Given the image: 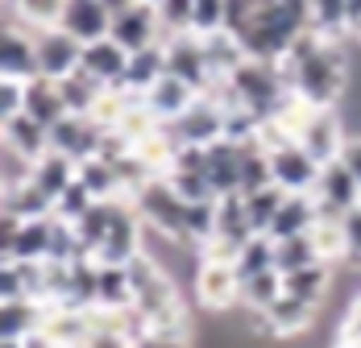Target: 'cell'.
<instances>
[{"label":"cell","mask_w":361,"mask_h":348,"mask_svg":"<svg viewBox=\"0 0 361 348\" xmlns=\"http://www.w3.org/2000/svg\"><path fill=\"white\" fill-rule=\"evenodd\" d=\"M312 30L307 17V0H262V8L253 13V21L241 30V46L250 58L262 63H279L295 46V37Z\"/></svg>","instance_id":"obj_1"},{"label":"cell","mask_w":361,"mask_h":348,"mask_svg":"<svg viewBox=\"0 0 361 348\" xmlns=\"http://www.w3.org/2000/svg\"><path fill=\"white\" fill-rule=\"evenodd\" d=\"M133 208H137V216H142V224L149 232H158V237H166V241H175V244H191L187 241V199L171 187L166 174H154L149 182L137 187Z\"/></svg>","instance_id":"obj_2"},{"label":"cell","mask_w":361,"mask_h":348,"mask_svg":"<svg viewBox=\"0 0 361 348\" xmlns=\"http://www.w3.org/2000/svg\"><path fill=\"white\" fill-rule=\"evenodd\" d=\"M162 129L175 137V145H212V141L228 137V108L208 92V96H200L187 108L179 120H171Z\"/></svg>","instance_id":"obj_3"},{"label":"cell","mask_w":361,"mask_h":348,"mask_svg":"<svg viewBox=\"0 0 361 348\" xmlns=\"http://www.w3.org/2000/svg\"><path fill=\"white\" fill-rule=\"evenodd\" d=\"M195 303L204 311H233L241 303V274L233 261L220 257H200L195 261Z\"/></svg>","instance_id":"obj_4"},{"label":"cell","mask_w":361,"mask_h":348,"mask_svg":"<svg viewBox=\"0 0 361 348\" xmlns=\"http://www.w3.org/2000/svg\"><path fill=\"white\" fill-rule=\"evenodd\" d=\"M295 141H299L320 166H328V162L341 158V149H345V141H349V125H345L341 108H316L312 120L299 129V137Z\"/></svg>","instance_id":"obj_5"},{"label":"cell","mask_w":361,"mask_h":348,"mask_svg":"<svg viewBox=\"0 0 361 348\" xmlns=\"http://www.w3.org/2000/svg\"><path fill=\"white\" fill-rule=\"evenodd\" d=\"M50 237H54V216L50 220H17V216H4L0 253H4V261H46L50 257Z\"/></svg>","instance_id":"obj_6"},{"label":"cell","mask_w":361,"mask_h":348,"mask_svg":"<svg viewBox=\"0 0 361 348\" xmlns=\"http://www.w3.org/2000/svg\"><path fill=\"white\" fill-rule=\"evenodd\" d=\"M270 170H274V187H283L287 195H307V191H316L324 166L299 141H287V145L270 149Z\"/></svg>","instance_id":"obj_7"},{"label":"cell","mask_w":361,"mask_h":348,"mask_svg":"<svg viewBox=\"0 0 361 348\" xmlns=\"http://www.w3.org/2000/svg\"><path fill=\"white\" fill-rule=\"evenodd\" d=\"M312 319H316V307L307 299H295V294L283 290V299H274L262 315H250V328L262 332V336H270V340H290V336L307 332Z\"/></svg>","instance_id":"obj_8"},{"label":"cell","mask_w":361,"mask_h":348,"mask_svg":"<svg viewBox=\"0 0 361 348\" xmlns=\"http://www.w3.org/2000/svg\"><path fill=\"white\" fill-rule=\"evenodd\" d=\"M112 42H121L129 54L133 50H145V46H158V42H166V30H162V17H158V8L154 4H129V8H121V13H112V30H109Z\"/></svg>","instance_id":"obj_9"},{"label":"cell","mask_w":361,"mask_h":348,"mask_svg":"<svg viewBox=\"0 0 361 348\" xmlns=\"http://www.w3.org/2000/svg\"><path fill=\"white\" fill-rule=\"evenodd\" d=\"M166 70L179 75L183 83H191L200 96L216 87V79H212V70H208L204 42H200V34H191V30H187V34H171L166 37Z\"/></svg>","instance_id":"obj_10"},{"label":"cell","mask_w":361,"mask_h":348,"mask_svg":"<svg viewBox=\"0 0 361 348\" xmlns=\"http://www.w3.org/2000/svg\"><path fill=\"white\" fill-rule=\"evenodd\" d=\"M34 42H37V75L42 79H67L83 63V42H75L71 34H63L59 25L37 30Z\"/></svg>","instance_id":"obj_11"},{"label":"cell","mask_w":361,"mask_h":348,"mask_svg":"<svg viewBox=\"0 0 361 348\" xmlns=\"http://www.w3.org/2000/svg\"><path fill=\"white\" fill-rule=\"evenodd\" d=\"M171 187L179 191L187 204H200V199H216L212 182H208V158H204V145H179L175 162H171Z\"/></svg>","instance_id":"obj_12"},{"label":"cell","mask_w":361,"mask_h":348,"mask_svg":"<svg viewBox=\"0 0 361 348\" xmlns=\"http://www.w3.org/2000/svg\"><path fill=\"white\" fill-rule=\"evenodd\" d=\"M100 137H104V125H96L92 116H75L67 112L54 129H50V149L67 154L71 162H87L100 154Z\"/></svg>","instance_id":"obj_13"},{"label":"cell","mask_w":361,"mask_h":348,"mask_svg":"<svg viewBox=\"0 0 361 348\" xmlns=\"http://www.w3.org/2000/svg\"><path fill=\"white\" fill-rule=\"evenodd\" d=\"M59 30L71 34L75 42H100L112 30V8L104 0H63V13H59Z\"/></svg>","instance_id":"obj_14"},{"label":"cell","mask_w":361,"mask_h":348,"mask_svg":"<svg viewBox=\"0 0 361 348\" xmlns=\"http://www.w3.org/2000/svg\"><path fill=\"white\" fill-rule=\"evenodd\" d=\"M312 195H316V204H320L324 216H345V211H353L361 204V182L336 158V162H328L324 170H320V182H316Z\"/></svg>","instance_id":"obj_15"},{"label":"cell","mask_w":361,"mask_h":348,"mask_svg":"<svg viewBox=\"0 0 361 348\" xmlns=\"http://www.w3.org/2000/svg\"><path fill=\"white\" fill-rule=\"evenodd\" d=\"M195 100H200V92H195L191 83H183L179 75H171V70H166V75H162L154 87H145V92H142L145 112H149L158 125H171V120H179V116H183L191 104H195Z\"/></svg>","instance_id":"obj_16"},{"label":"cell","mask_w":361,"mask_h":348,"mask_svg":"<svg viewBox=\"0 0 361 348\" xmlns=\"http://www.w3.org/2000/svg\"><path fill=\"white\" fill-rule=\"evenodd\" d=\"M79 70H87L96 83L104 87H121L125 92V75H129V50L112 37H100V42H87L83 46V63Z\"/></svg>","instance_id":"obj_17"},{"label":"cell","mask_w":361,"mask_h":348,"mask_svg":"<svg viewBox=\"0 0 361 348\" xmlns=\"http://www.w3.org/2000/svg\"><path fill=\"white\" fill-rule=\"evenodd\" d=\"M204 158H208V182H212L216 199L241 195V141L220 137L212 145H204Z\"/></svg>","instance_id":"obj_18"},{"label":"cell","mask_w":361,"mask_h":348,"mask_svg":"<svg viewBox=\"0 0 361 348\" xmlns=\"http://www.w3.org/2000/svg\"><path fill=\"white\" fill-rule=\"evenodd\" d=\"M0 79H37V42L30 30H4L0 34Z\"/></svg>","instance_id":"obj_19"},{"label":"cell","mask_w":361,"mask_h":348,"mask_svg":"<svg viewBox=\"0 0 361 348\" xmlns=\"http://www.w3.org/2000/svg\"><path fill=\"white\" fill-rule=\"evenodd\" d=\"M0 145H13L17 154H25V158H42V154H50V129L34 120L30 112H21V116H8V120H0Z\"/></svg>","instance_id":"obj_20"},{"label":"cell","mask_w":361,"mask_h":348,"mask_svg":"<svg viewBox=\"0 0 361 348\" xmlns=\"http://www.w3.org/2000/svg\"><path fill=\"white\" fill-rule=\"evenodd\" d=\"M316 220H320V204H316L312 191H307V195H287L266 237H274V241H283V237H303V232L316 228Z\"/></svg>","instance_id":"obj_21"},{"label":"cell","mask_w":361,"mask_h":348,"mask_svg":"<svg viewBox=\"0 0 361 348\" xmlns=\"http://www.w3.org/2000/svg\"><path fill=\"white\" fill-rule=\"evenodd\" d=\"M46 323V303L37 299H13V303H0V336L4 340H25L42 332Z\"/></svg>","instance_id":"obj_22"},{"label":"cell","mask_w":361,"mask_h":348,"mask_svg":"<svg viewBox=\"0 0 361 348\" xmlns=\"http://www.w3.org/2000/svg\"><path fill=\"white\" fill-rule=\"evenodd\" d=\"M34 182L59 204V195L71 191L75 182H79V162H71V158L59 154V149H50V154H42L34 162Z\"/></svg>","instance_id":"obj_23"},{"label":"cell","mask_w":361,"mask_h":348,"mask_svg":"<svg viewBox=\"0 0 361 348\" xmlns=\"http://www.w3.org/2000/svg\"><path fill=\"white\" fill-rule=\"evenodd\" d=\"M204 42V54H208V70H212V79L216 83H224L233 70L241 67L250 54H245V46H241V37L237 34H228V30H220V34H208V37H200Z\"/></svg>","instance_id":"obj_24"},{"label":"cell","mask_w":361,"mask_h":348,"mask_svg":"<svg viewBox=\"0 0 361 348\" xmlns=\"http://www.w3.org/2000/svg\"><path fill=\"white\" fill-rule=\"evenodd\" d=\"M162 75H166V42L145 46V50H133V54H129V75H125V92L142 96L145 87H154Z\"/></svg>","instance_id":"obj_25"},{"label":"cell","mask_w":361,"mask_h":348,"mask_svg":"<svg viewBox=\"0 0 361 348\" xmlns=\"http://www.w3.org/2000/svg\"><path fill=\"white\" fill-rule=\"evenodd\" d=\"M25 112L42 120L46 129H54L63 116H67V104H63V92H59V79H42L37 75L34 83H30V92H25Z\"/></svg>","instance_id":"obj_26"},{"label":"cell","mask_w":361,"mask_h":348,"mask_svg":"<svg viewBox=\"0 0 361 348\" xmlns=\"http://www.w3.org/2000/svg\"><path fill=\"white\" fill-rule=\"evenodd\" d=\"M59 92H63V104H67V112H75V116H92L96 108H100V100H104V83H96L87 70H75V75H67V79H59Z\"/></svg>","instance_id":"obj_27"},{"label":"cell","mask_w":361,"mask_h":348,"mask_svg":"<svg viewBox=\"0 0 361 348\" xmlns=\"http://www.w3.org/2000/svg\"><path fill=\"white\" fill-rule=\"evenodd\" d=\"M283 286H287V294L307 299L312 307H320V303H324V294L332 290V266H328V261H316V266L290 270V274H283Z\"/></svg>","instance_id":"obj_28"},{"label":"cell","mask_w":361,"mask_h":348,"mask_svg":"<svg viewBox=\"0 0 361 348\" xmlns=\"http://www.w3.org/2000/svg\"><path fill=\"white\" fill-rule=\"evenodd\" d=\"M79 182L96 195V199H125V182H121V170L116 162H104L100 154L79 162Z\"/></svg>","instance_id":"obj_29"},{"label":"cell","mask_w":361,"mask_h":348,"mask_svg":"<svg viewBox=\"0 0 361 348\" xmlns=\"http://www.w3.org/2000/svg\"><path fill=\"white\" fill-rule=\"evenodd\" d=\"M4 216H17V220H50L54 216V199L30 178L25 187L4 191Z\"/></svg>","instance_id":"obj_30"},{"label":"cell","mask_w":361,"mask_h":348,"mask_svg":"<svg viewBox=\"0 0 361 348\" xmlns=\"http://www.w3.org/2000/svg\"><path fill=\"white\" fill-rule=\"evenodd\" d=\"M274 182V170H270V149L257 137L241 141V195L250 191H262Z\"/></svg>","instance_id":"obj_31"},{"label":"cell","mask_w":361,"mask_h":348,"mask_svg":"<svg viewBox=\"0 0 361 348\" xmlns=\"http://www.w3.org/2000/svg\"><path fill=\"white\" fill-rule=\"evenodd\" d=\"M233 266H237L241 282L253 278V274H266V270H279V261H274V237H266V232L250 237V241H245L241 249H237Z\"/></svg>","instance_id":"obj_32"},{"label":"cell","mask_w":361,"mask_h":348,"mask_svg":"<svg viewBox=\"0 0 361 348\" xmlns=\"http://www.w3.org/2000/svg\"><path fill=\"white\" fill-rule=\"evenodd\" d=\"M283 274L279 270H266V274H253V278L241 282V307L250 315H262L274 299H283Z\"/></svg>","instance_id":"obj_33"},{"label":"cell","mask_w":361,"mask_h":348,"mask_svg":"<svg viewBox=\"0 0 361 348\" xmlns=\"http://www.w3.org/2000/svg\"><path fill=\"white\" fill-rule=\"evenodd\" d=\"M345 13H349V0H307V17H312V30L316 34L332 37V42H345Z\"/></svg>","instance_id":"obj_34"},{"label":"cell","mask_w":361,"mask_h":348,"mask_svg":"<svg viewBox=\"0 0 361 348\" xmlns=\"http://www.w3.org/2000/svg\"><path fill=\"white\" fill-rule=\"evenodd\" d=\"M274 261H279V274H290V270L316 266V261H320V249L312 241V232H303V237H283V241H274Z\"/></svg>","instance_id":"obj_35"},{"label":"cell","mask_w":361,"mask_h":348,"mask_svg":"<svg viewBox=\"0 0 361 348\" xmlns=\"http://www.w3.org/2000/svg\"><path fill=\"white\" fill-rule=\"evenodd\" d=\"M245 199V211H250V224L253 232H270V224H274V216L283 208V199H287V191L283 187H262V191H250V195H241Z\"/></svg>","instance_id":"obj_36"},{"label":"cell","mask_w":361,"mask_h":348,"mask_svg":"<svg viewBox=\"0 0 361 348\" xmlns=\"http://www.w3.org/2000/svg\"><path fill=\"white\" fill-rule=\"evenodd\" d=\"M312 241H316V249H320V261H328V266H336V261H349L341 216H324V211H320V220H316V228H312Z\"/></svg>","instance_id":"obj_37"},{"label":"cell","mask_w":361,"mask_h":348,"mask_svg":"<svg viewBox=\"0 0 361 348\" xmlns=\"http://www.w3.org/2000/svg\"><path fill=\"white\" fill-rule=\"evenodd\" d=\"M100 307L121 311V307H133V282L125 266H100Z\"/></svg>","instance_id":"obj_38"},{"label":"cell","mask_w":361,"mask_h":348,"mask_svg":"<svg viewBox=\"0 0 361 348\" xmlns=\"http://www.w3.org/2000/svg\"><path fill=\"white\" fill-rule=\"evenodd\" d=\"M0 170H4V191H17L34 178V158L17 154L13 145H0Z\"/></svg>","instance_id":"obj_39"},{"label":"cell","mask_w":361,"mask_h":348,"mask_svg":"<svg viewBox=\"0 0 361 348\" xmlns=\"http://www.w3.org/2000/svg\"><path fill=\"white\" fill-rule=\"evenodd\" d=\"M224 30V0H195L191 4V34L208 37Z\"/></svg>","instance_id":"obj_40"},{"label":"cell","mask_w":361,"mask_h":348,"mask_svg":"<svg viewBox=\"0 0 361 348\" xmlns=\"http://www.w3.org/2000/svg\"><path fill=\"white\" fill-rule=\"evenodd\" d=\"M92 204H96V195H92L83 182H75L71 191H63V195H59V204H54V216H59V220H67V224H75V220H79L83 211L92 208Z\"/></svg>","instance_id":"obj_41"},{"label":"cell","mask_w":361,"mask_h":348,"mask_svg":"<svg viewBox=\"0 0 361 348\" xmlns=\"http://www.w3.org/2000/svg\"><path fill=\"white\" fill-rule=\"evenodd\" d=\"M191 4H195V0H158V17H162L166 37L191 30Z\"/></svg>","instance_id":"obj_42"},{"label":"cell","mask_w":361,"mask_h":348,"mask_svg":"<svg viewBox=\"0 0 361 348\" xmlns=\"http://www.w3.org/2000/svg\"><path fill=\"white\" fill-rule=\"evenodd\" d=\"M30 83H34V79H30ZM30 83H21V79H0V120L25 112V92H30Z\"/></svg>","instance_id":"obj_43"},{"label":"cell","mask_w":361,"mask_h":348,"mask_svg":"<svg viewBox=\"0 0 361 348\" xmlns=\"http://www.w3.org/2000/svg\"><path fill=\"white\" fill-rule=\"evenodd\" d=\"M257 8H262V0H224V30L228 34H241L253 21Z\"/></svg>","instance_id":"obj_44"},{"label":"cell","mask_w":361,"mask_h":348,"mask_svg":"<svg viewBox=\"0 0 361 348\" xmlns=\"http://www.w3.org/2000/svg\"><path fill=\"white\" fill-rule=\"evenodd\" d=\"M341 228H345V249H349V261H361V204L353 211L341 216Z\"/></svg>","instance_id":"obj_45"},{"label":"cell","mask_w":361,"mask_h":348,"mask_svg":"<svg viewBox=\"0 0 361 348\" xmlns=\"http://www.w3.org/2000/svg\"><path fill=\"white\" fill-rule=\"evenodd\" d=\"M133 348H191V344H187V336H171V332H154V328H145L142 336L133 340Z\"/></svg>","instance_id":"obj_46"},{"label":"cell","mask_w":361,"mask_h":348,"mask_svg":"<svg viewBox=\"0 0 361 348\" xmlns=\"http://www.w3.org/2000/svg\"><path fill=\"white\" fill-rule=\"evenodd\" d=\"M341 162H345V166H349V174L361 182V133H349L345 149H341Z\"/></svg>","instance_id":"obj_47"},{"label":"cell","mask_w":361,"mask_h":348,"mask_svg":"<svg viewBox=\"0 0 361 348\" xmlns=\"http://www.w3.org/2000/svg\"><path fill=\"white\" fill-rule=\"evenodd\" d=\"M341 336H345V340H361V294L353 299V303H349V311H345Z\"/></svg>","instance_id":"obj_48"},{"label":"cell","mask_w":361,"mask_h":348,"mask_svg":"<svg viewBox=\"0 0 361 348\" xmlns=\"http://www.w3.org/2000/svg\"><path fill=\"white\" fill-rule=\"evenodd\" d=\"M25 348H63L54 336H46V332H34V336H25Z\"/></svg>","instance_id":"obj_49"},{"label":"cell","mask_w":361,"mask_h":348,"mask_svg":"<svg viewBox=\"0 0 361 348\" xmlns=\"http://www.w3.org/2000/svg\"><path fill=\"white\" fill-rule=\"evenodd\" d=\"M104 4H109L112 13H121V8H129V4H137V0H104Z\"/></svg>","instance_id":"obj_50"},{"label":"cell","mask_w":361,"mask_h":348,"mask_svg":"<svg viewBox=\"0 0 361 348\" xmlns=\"http://www.w3.org/2000/svg\"><path fill=\"white\" fill-rule=\"evenodd\" d=\"M336 348H361V340H345V336H341V344Z\"/></svg>","instance_id":"obj_51"}]
</instances>
